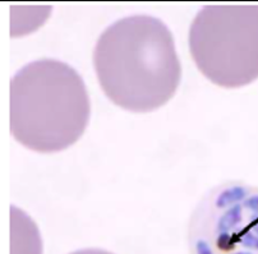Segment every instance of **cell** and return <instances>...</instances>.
<instances>
[{
  "label": "cell",
  "mask_w": 258,
  "mask_h": 254,
  "mask_svg": "<svg viewBox=\"0 0 258 254\" xmlns=\"http://www.w3.org/2000/svg\"><path fill=\"white\" fill-rule=\"evenodd\" d=\"M94 64L105 95L133 112L166 104L181 77L170 30L150 16L126 17L109 26L95 47Z\"/></svg>",
  "instance_id": "1"
},
{
  "label": "cell",
  "mask_w": 258,
  "mask_h": 254,
  "mask_svg": "<svg viewBox=\"0 0 258 254\" xmlns=\"http://www.w3.org/2000/svg\"><path fill=\"white\" fill-rule=\"evenodd\" d=\"M80 74L52 59L32 61L11 81V132L36 152H59L80 140L90 120Z\"/></svg>",
  "instance_id": "2"
},
{
  "label": "cell",
  "mask_w": 258,
  "mask_h": 254,
  "mask_svg": "<svg viewBox=\"0 0 258 254\" xmlns=\"http://www.w3.org/2000/svg\"><path fill=\"white\" fill-rule=\"evenodd\" d=\"M189 49L202 74L221 87L258 78V6H207L196 16Z\"/></svg>",
  "instance_id": "3"
},
{
  "label": "cell",
  "mask_w": 258,
  "mask_h": 254,
  "mask_svg": "<svg viewBox=\"0 0 258 254\" xmlns=\"http://www.w3.org/2000/svg\"><path fill=\"white\" fill-rule=\"evenodd\" d=\"M192 254H258V189L233 181L216 186L195 210Z\"/></svg>",
  "instance_id": "4"
},
{
  "label": "cell",
  "mask_w": 258,
  "mask_h": 254,
  "mask_svg": "<svg viewBox=\"0 0 258 254\" xmlns=\"http://www.w3.org/2000/svg\"><path fill=\"white\" fill-rule=\"evenodd\" d=\"M71 254H113L110 251L102 250V249H81V250L75 251Z\"/></svg>",
  "instance_id": "5"
}]
</instances>
